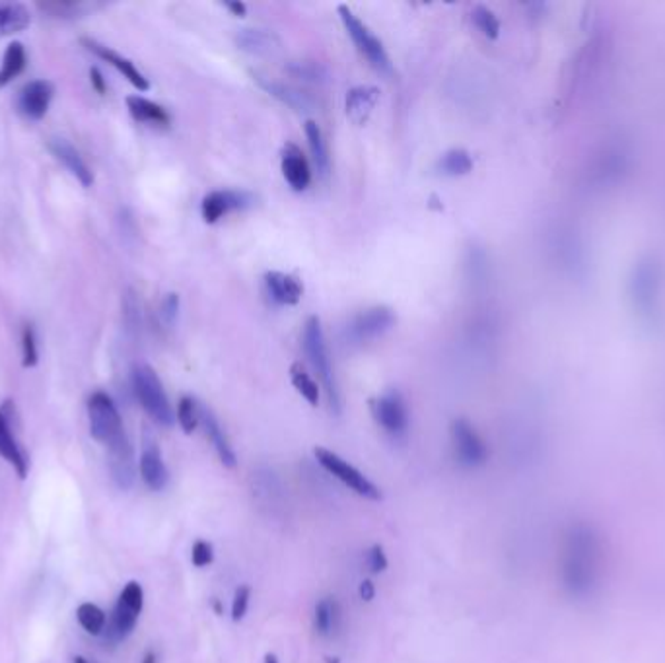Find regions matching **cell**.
Wrapping results in <instances>:
<instances>
[{
	"label": "cell",
	"mask_w": 665,
	"mask_h": 663,
	"mask_svg": "<svg viewBox=\"0 0 665 663\" xmlns=\"http://www.w3.org/2000/svg\"><path fill=\"white\" fill-rule=\"evenodd\" d=\"M600 541L590 530L578 528L568 537L565 553V580L572 591H588L600 574Z\"/></svg>",
	"instance_id": "cell-1"
},
{
	"label": "cell",
	"mask_w": 665,
	"mask_h": 663,
	"mask_svg": "<svg viewBox=\"0 0 665 663\" xmlns=\"http://www.w3.org/2000/svg\"><path fill=\"white\" fill-rule=\"evenodd\" d=\"M302 345H304V352H306L309 364H312V368L315 370L321 383H324V387H325L332 410L339 413V410H341L339 385H337V380H335V374H332L325 333H324V327H321V319L317 315L307 317V322L304 325Z\"/></svg>",
	"instance_id": "cell-2"
},
{
	"label": "cell",
	"mask_w": 665,
	"mask_h": 663,
	"mask_svg": "<svg viewBox=\"0 0 665 663\" xmlns=\"http://www.w3.org/2000/svg\"><path fill=\"white\" fill-rule=\"evenodd\" d=\"M133 390L142 409L160 426L174 425V410L168 401L164 385L158 374L148 364H139L133 368Z\"/></svg>",
	"instance_id": "cell-3"
},
{
	"label": "cell",
	"mask_w": 665,
	"mask_h": 663,
	"mask_svg": "<svg viewBox=\"0 0 665 663\" xmlns=\"http://www.w3.org/2000/svg\"><path fill=\"white\" fill-rule=\"evenodd\" d=\"M88 417H90L91 436H94V440L106 443L108 448L127 440V436H125V430H123L119 410L108 393L96 392L90 397Z\"/></svg>",
	"instance_id": "cell-4"
},
{
	"label": "cell",
	"mask_w": 665,
	"mask_h": 663,
	"mask_svg": "<svg viewBox=\"0 0 665 663\" xmlns=\"http://www.w3.org/2000/svg\"><path fill=\"white\" fill-rule=\"evenodd\" d=\"M339 16L350 39L354 41V45H357V49L366 56V61H368L377 73H384V74L392 73V61H389V55L384 47V43L374 36L372 30L366 26L347 4L339 6Z\"/></svg>",
	"instance_id": "cell-5"
},
{
	"label": "cell",
	"mask_w": 665,
	"mask_h": 663,
	"mask_svg": "<svg viewBox=\"0 0 665 663\" xmlns=\"http://www.w3.org/2000/svg\"><path fill=\"white\" fill-rule=\"evenodd\" d=\"M142 603H144V593L139 581H129L127 586L123 588L121 596L117 599L116 609H113L111 623L108 626V636L113 642H119V640L127 638L133 628L139 621V615L142 611Z\"/></svg>",
	"instance_id": "cell-6"
},
{
	"label": "cell",
	"mask_w": 665,
	"mask_h": 663,
	"mask_svg": "<svg viewBox=\"0 0 665 663\" xmlns=\"http://www.w3.org/2000/svg\"><path fill=\"white\" fill-rule=\"evenodd\" d=\"M314 453H315V460L319 461L321 467L325 469V471H329L332 477H337L341 483H345L357 495L370 498V500L382 498L380 488H377L372 481H368V478H366L357 467H352L350 463L342 460L341 455L332 453L331 450H325V448H315Z\"/></svg>",
	"instance_id": "cell-7"
},
{
	"label": "cell",
	"mask_w": 665,
	"mask_h": 663,
	"mask_svg": "<svg viewBox=\"0 0 665 663\" xmlns=\"http://www.w3.org/2000/svg\"><path fill=\"white\" fill-rule=\"evenodd\" d=\"M395 325V314L387 306H374L352 317L347 325V339L352 345H364L385 335Z\"/></svg>",
	"instance_id": "cell-8"
},
{
	"label": "cell",
	"mask_w": 665,
	"mask_h": 663,
	"mask_svg": "<svg viewBox=\"0 0 665 663\" xmlns=\"http://www.w3.org/2000/svg\"><path fill=\"white\" fill-rule=\"evenodd\" d=\"M452 440L455 455L462 465L477 467L483 465L488 457V450L485 442L480 440L477 430L471 426V422L465 418H457L452 425Z\"/></svg>",
	"instance_id": "cell-9"
},
{
	"label": "cell",
	"mask_w": 665,
	"mask_h": 663,
	"mask_svg": "<svg viewBox=\"0 0 665 663\" xmlns=\"http://www.w3.org/2000/svg\"><path fill=\"white\" fill-rule=\"evenodd\" d=\"M254 195L247 191H236V189H218L211 191L201 202V214L206 224H216L226 214L234 211H244L254 204Z\"/></svg>",
	"instance_id": "cell-10"
},
{
	"label": "cell",
	"mask_w": 665,
	"mask_h": 663,
	"mask_svg": "<svg viewBox=\"0 0 665 663\" xmlns=\"http://www.w3.org/2000/svg\"><path fill=\"white\" fill-rule=\"evenodd\" d=\"M374 417L380 426L392 436H403L409 428V410L405 399L399 392L392 390L376 399Z\"/></svg>",
	"instance_id": "cell-11"
},
{
	"label": "cell",
	"mask_w": 665,
	"mask_h": 663,
	"mask_svg": "<svg viewBox=\"0 0 665 663\" xmlns=\"http://www.w3.org/2000/svg\"><path fill=\"white\" fill-rule=\"evenodd\" d=\"M55 88L49 80H33L18 94V111L30 121H39L45 117L53 99Z\"/></svg>",
	"instance_id": "cell-12"
},
{
	"label": "cell",
	"mask_w": 665,
	"mask_h": 663,
	"mask_svg": "<svg viewBox=\"0 0 665 663\" xmlns=\"http://www.w3.org/2000/svg\"><path fill=\"white\" fill-rule=\"evenodd\" d=\"M82 45H86V49L94 53L96 56H99L101 61H106L108 65H111L113 68H117V71L129 80V82L139 90V91H146L148 88H151V82H148V78L136 68L127 56L119 55L117 51H113L109 47H106V45H101L94 39H82Z\"/></svg>",
	"instance_id": "cell-13"
},
{
	"label": "cell",
	"mask_w": 665,
	"mask_h": 663,
	"mask_svg": "<svg viewBox=\"0 0 665 663\" xmlns=\"http://www.w3.org/2000/svg\"><path fill=\"white\" fill-rule=\"evenodd\" d=\"M0 457L13 465L22 478L28 475V460L10 428V403L0 409Z\"/></svg>",
	"instance_id": "cell-14"
},
{
	"label": "cell",
	"mask_w": 665,
	"mask_h": 663,
	"mask_svg": "<svg viewBox=\"0 0 665 663\" xmlns=\"http://www.w3.org/2000/svg\"><path fill=\"white\" fill-rule=\"evenodd\" d=\"M281 168L286 183H289L294 191L307 189L309 181H312V169H309L304 152L296 144L284 146Z\"/></svg>",
	"instance_id": "cell-15"
},
{
	"label": "cell",
	"mask_w": 665,
	"mask_h": 663,
	"mask_svg": "<svg viewBox=\"0 0 665 663\" xmlns=\"http://www.w3.org/2000/svg\"><path fill=\"white\" fill-rule=\"evenodd\" d=\"M377 99H380V90L376 86H357L349 90L347 99H345V109H347V117L354 125H364L370 119L372 111L377 106Z\"/></svg>",
	"instance_id": "cell-16"
},
{
	"label": "cell",
	"mask_w": 665,
	"mask_h": 663,
	"mask_svg": "<svg viewBox=\"0 0 665 663\" xmlns=\"http://www.w3.org/2000/svg\"><path fill=\"white\" fill-rule=\"evenodd\" d=\"M265 284L271 298L282 306H296L304 296L302 282L289 272L271 271L265 274Z\"/></svg>",
	"instance_id": "cell-17"
},
{
	"label": "cell",
	"mask_w": 665,
	"mask_h": 663,
	"mask_svg": "<svg viewBox=\"0 0 665 663\" xmlns=\"http://www.w3.org/2000/svg\"><path fill=\"white\" fill-rule=\"evenodd\" d=\"M49 151L53 152V156L59 159V162H63V166L71 171V174L82 183L84 187H90L91 183H94V176H91L90 168L86 166V162L82 159V156L78 154L76 148L66 142L65 139H51L49 141Z\"/></svg>",
	"instance_id": "cell-18"
},
{
	"label": "cell",
	"mask_w": 665,
	"mask_h": 663,
	"mask_svg": "<svg viewBox=\"0 0 665 663\" xmlns=\"http://www.w3.org/2000/svg\"><path fill=\"white\" fill-rule=\"evenodd\" d=\"M141 475L148 488L162 490L168 485V469L154 442H146L141 455Z\"/></svg>",
	"instance_id": "cell-19"
},
{
	"label": "cell",
	"mask_w": 665,
	"mask_h": 663,
	"mask_svg": "<svg viewBox=\"0 0 665 663\" xmlns=\"http://www.w3.org/2000/svg\"><path fill=\"white\" fill-rule=\"evenodd\" d=\"M109 469L116 483L121 488H129L134 481V463H133V448L129 440L109 448Z\"/></svg>",
	"instance_id": "cell-20"
},
{
	"label": "cell",
	"mask_w": 665,
	"mask_h": 663,
	"mask_svg": "<svg viewBox=\"0 0 665 663\" xmlns=\"http://www.w3.org/2000/svg\"><path fill=\"white\" fill-rule=\"evenodd\" d=\"M259 84L265 88L272 98H277L279 101H282L284 106H289L294 111L307 113V111H314V108H315L314 99L309 98L306 91L298 90L294 86L282 84V82H272V80H267V78H259Z\"/></svg>",
	"instance_id": "cell-21"
},
{
	"label": "cell",
	"mask_w": 665,
	"mask_h": 663,
	"mask_svg": "<svg viewBox=\"0 0 665 663\" xmlns=\"http://www.w3.org/2000/svg\"><path fill=\"white\" fill-rule=\"evenodd\" d=\"M201 422L204 425L206 436H209V440L212 442L218 457H220V461L226 467L234 469L236 463H238L236 461V453L232 450L230 442H228V438H226V434H224V430L220 426V422H218V418L211 413L209 409H204V407H201Z\"/></svg>",
	"instance_id": "cell-22"
},
{
	"label": "cell",
	"mask_w": 665,
	"mask_h": 663,
	"mask_svg": "<svg viewBox=\"0 0 665 663\" xmlns=\"http://www.w3.org/2000/svg\"><path fill=\"white\" fill-rule=\"evenodd\" d=\"M31 24V13L26 4L0 3V38L13 36Z\"/></svg>",
	"instance_id": "cell-23"
},
{
	"label": "cell",
	"mask_w": 665,
	"mask_h": 663,
	"mask_svg": "<svg viewBox=\"0 0 665 663\" xmlns=\"http://www.w3.org/2000/svg\"><path fill=\"white\" fill-rule=\"evenodd\" d=\"M306 136H307L309 151H312V158H314V164L319 171V176L327 177L329 169H331V156H329L327 142L324 139V133H321L319 125L315 121L306 123Z\"/></svg>",
	"instance_id": "cell-24"
},
{
	"label": "cell",
	"mask_w": 665,
	"mask_h": 663,
	"mask_svg": "<svg viewBox=\"0 0 665 663\" xmlns=\"http://www.w3.org/2000/svg\"><path fill=\"white\" fill-rule=\"evenodd\" d=\"M127 108L131 111V116L141 123H152V125H168L169 123L168 111L162 106H158V104H154V101L146 99L142 96H129L127 98Z\"/></svg>",
	"instance_id": "cell-25"
},
{
	"label": "cell",
	"mask_w": 665,
	"mask_h": 663,
	"mask_svg": "<svg viewBox=\"0 0 665 663\" xmlns=\"http://www.w3.org/2000/svg\"><path fill=\"white\" fill-rule=\"evenodd\" d=\"M236 41L244 51L254 53V55H267L277 47V38L265 30H251V28L239 30Z\"/></svg>",
	"instance_id": "cell-26"
},
{
	"label": "cell",
	"mask_w": 665,
	"mask_h": 663,
	"mask_svg": "<svg viewBox=\"0 0 665 663\" xmlns=\"http://www.w3.org/2000/svg\"><path fill=\"white\" fill-rule=\"evenodd\" d=\"M26 68V49L20 41L10 43L4 51L3 66H0V88L13 82L16 76L22 74Z\"/></svg>",
	"instance_id": "cell-27"
},
{
	"label": "cell",
	"mask_w": 665,
	"mask_h": 663,
	"mask_svg": "<svg viewBox=\"0 0 665 663\" xmlns=\"http://www.w3.org/2000/svg\"><path fill=\"white\" fill-rule=\"evenodd\" d=\"M473 169V158L463 148H452L438 159V171L448 177L467 176Z\"/></svg>",
	"instance_id": "cell-28"
},
{
	"label": "cell",
	"mask_w": 665,
	"mask_h": 663,
	"mask_svg": "<svg viewBox=\"0 0 665 663\" xmlns=\"http://www.w3.org/2000/svg\"><path fill=\"white\" fill-rule=\"evenodd\" d=\"M290 380H292V385L296 387V392L300 393L309 405L317 407V403H319V387H317L314 377L306 372V368H304L302 364H298V362L292 364Z\"/></svg>",
	"instance_id": "cell-29"
},
{
	"label": "cell",
	"mask_w": 665,
	"mask_h": 663,
	"mask_svg": "<svg viewBox=\"0 0 665 663\" xmlns=\"http://www.w3.org/2000/svg\"><path fill=\"white\" fill-rule=\"evenodd\" d=\"M337 621H339V607H337V603L332 601L331 598L321 599L317 603V607H315V619H314L315 631L321 636H329L337 628Z\"/></svg>",
	"instance_id": "cell-30"
},
{
	"label": "cell",
	"mask_w": 665,
	"mask_h": 663,
	"mask_svg": "<svg viewBox=\"0 0 665 663\" xmlns=\"http://www.w3.org/2000/svg\"><path fill=\"white\" fill-rule=\"evenodd\" d=\"M471 20L475 28L483 33V36L487 39H498L500 38V31H502V26H500V20L498 16L492 13L490 8L483 6V4H477L473 10H471Z\"/></svg>",
	"instance_id": "cell-31"
},
{
	"label": "cell",
	"mask_w": 665,
	"mask_h": 663,
	"mask_svg": "<svg viewBox=\"0 0 665 663\" xmlns=\"http://www.w3.org/2000/svg\"><path fill=\"white\" fill-rule=\"evenodd\" d=\"M76 616H78V623L82 624V628L88 634L98 636L103 633V628H106V613H103L94 603L80 605Z\"/></svg>",
	"instance_id": "cell-32"
},
{
	"label": "cell",
	"mask_w": 665,
	"mask_h": 663,
	"mask_svg": "<svg viewBox=\"0 0 665 663\" xmlns=\"http://www.w3.org/2000/svg\"><path fill=\"white\" fill-rule=\"evenodd\" d=\"M177 420H179V426L186 434H193V430L197 428L199 420H201V407L197 405V401H194L193 397L186 395L179 399Z\"/></svg>",
	"instance_id": "cell-33"
},
{
	"label": "cell",
	"mask_w": 665,
	"mask_h": 663,
	"mask_svg": "<svg viewBox=\"0 0 665 663\" xmlns=\"http://www.w3.org/2000/svg\"><path fill=\"white\" fill-rule=\"evenodd\" d=\"M41 10H45V13L53 14L55 18H73V16H80L86 10V4H80V3H45V4H39Z\"/></svg>",
	"instance_id": "cell-34"
},
{
	"label": "cell",
	"mask_w": 665,
	"mask_h": 663,
	"mask_svg": "<svg viewBox=\"0 0 665 663\" xmlns=\"http://www.w3.org/2000/svg\"><path fill=\"white\" fill-rule=\"evenodd\" d=\"M249 598H251V590L249 586H239L234 593V601H232V619L238 623L242 621L247 607H249Z\"/></svg>",
	"instance_id": "cell-35"
},
{
	"label": "cell",
	"mask_w": 665,
	"mask_h": 663,
	"mask_svg": "<svg viewBox=\"0 0 665 663\" xmlns=\"http://www.w3.org/2000/svg\"><path fill=\"white\" fill-rule=\"evenodd\" d=\"M191 560L193 564L197 568H204L209 566L212 560H214V548L211 543L206 541H197L193 545V553H191Z\"/></svg>",
	"instance_id": "cell-36"
},
{
	"label": "cell",
	"mask_w": 665,
	"mask_h": 663,
	"mask_svg": "<svg viewBox=\"0 0 665 663\" xmlns=\"http://www.w3.org/2000/svg\"><path fill=\"white\" fill-rule=\"evenodd\" d=\"M160 315H162V322L171 327L176 323V319L179 315V296L177 294H168L162 306H160Z\"/></svg>",
	"instance_id": "cell-37"
},
{
	"label": "cell",
	"mask_w": 665,
	"mask_h": 663,
	"mask_svg": "<svg viewBox=\"0 0 665 663\" xmlns=\"http://www.w3.org/2000/svg\"><path fill=\"white\" fill-rule=\"evenodd\" d=\"M24 366L31 368L38 362V345H36V333H33L31 325H26L24 329Z\"/></svg>",
	"instance_id": "cell-38"
},
{
	"label": "cell",
	"mask_w": 665,
	"mask_h": 663,
	"mask_svg": "<svg viewBox=\"0 0 665 663\" xmlns=\"http://www.w3.org/2000/svg\"><path fill=\"white\" fill-rule=\"evenodd\" d=\"M290 71H292L294 76L304 78V80H312V82H319V80H321V68L315 66V65L294 63Z\"/></svg>",
	"instance_id": "cell-39"
},
{
	"label": "cell",
	"mask_w": 665,
	"mask_h": 663,
	"mask_svg": "<svg viewBox=\"0 0 665 663\" xmlns=\"http://www.w3.org/2000/svg\"><path fill=\"white\" fill-rule=\"evenodd\" d=\"M368 566L374 574H380L387 568V558L380 545H374L368 551Z\"/></svg>",
	"instance_id": "cell-40"
},
{
	"label": "cell",
	"mask_w": 665,
	"mask_h": 663,
	"mask_svg": "<svg viewBox=\"0 0 665 663\" xmlns=\"http://www.w3.org/2000/svg\"><path fill=\"white\" fill-rule=\"evenodd\" d=\"M90 80H91V86L98 90V94H103V91H106V80H103L98 68H90Z\"/></svg>",
	"instance_id": "cell-41"
},
{
	"label": "cell",
	"mask_w": 665,
	"mask_h": 663,
	"mask_svg": "<svg viewBox=\"0 0 665 663\" xmlns=\"http://www.w3.org/2000/svg\"><path fill=\"white\" fill-rule=\"evenodd\" d=\"M358 591H360V598L364 601H372L374 596H376V588H374V584H372L370 580H364L362 584H360V590Z\"/></svg>",
	"instance_id": "cell-42"
},
{
	"label": "cell",
	"mask_w": 665,
	"mask_h": 663,
	"mask_svg": "<svg viewBox=\"0 0 665 663\" xmlns=\"http://www.w3.org/2000/svg\"><path fill=\"white\" fill-rule=\"evenodd\" d=\"M226 6L230 8L236 16H246L247 13V6L244 3H226Z\"/></svg>",
	"instance_id": "cell-43"
},
{
	"label": "cell",
	"mask_w": 665,
	"mask_h": 663,
	"mask_svg": "<svg viewBox=\"0 0 665 663\" xmlns=\"http://www.w3.org/2000/svg\"><path fill=\"white\" fill-rule=\"evenodd\" d=\"M142 663H156V656L152 654V651H148V654L142 659Z\"/></svg>",
	"instance_id": "cell-44"
},
{
	"label": "cell",
	"mask_w": 665,
	"mask_h": 663,
	"mask_svg": "<svg viewBox=\"0 0 665 663\" xmlns=\"http://www.w3.org/2000/svg\"><path fill=\"white\" fill-rule=\"evenodd\" d=\"M265 663H279V659H277V656H274V654H269L265 658Z\"/></svg>",
	"instance_id": "cell-45"
},
{
	"label": "cell",
	"mask_w": 665,
	"mask_h": 663,
	"mask_svg": "<svg viewBox=\"0 0 665 663\" xmlns=\"http://www.w3.org/2000/svg\"><path fill=\"white\" fill-rule=\"evenodd\" d=\"M74 663H90V661H88V659H84V658H80V656H78V658H74Z\"/></svg>",
	"instance_id": "cell-46"
}]
</instances>
